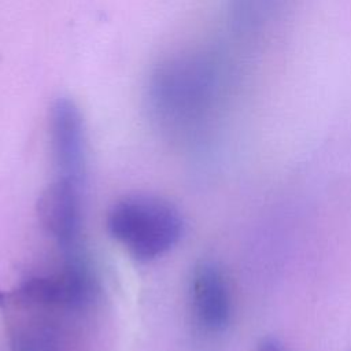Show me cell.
Returning a JSON list of instances; mask_svg holds the SVG:
<instances>
[{
	"mask_svg": "<svg viewBox=\"0 0 351 351\" xmlns=\"http://www.w3.org/2000/svg\"><path fill=\"white\" fill-rule=\"evenodd\" d=\"M233 64L215 48H192L162 58L149 71L145 104L155 125L170 136L202 126L233 85Z\"/></svg>",
	"mask_w": 351,
	"mask_h": 351,
	"instance_id": "1",
	"label": "cell"
},
{
	"mask_svg": "<svg viewBox=\"0 0 351 351\" xmlns=\"http://www.w3.org/2000/svg\"><path fill=\"white\" fill-rule=\"evenodd\" d=\"M182 218L167 200L152 195H128L107 214V230L130 256L152 261L170 251L182 236Z\"/></svg>",
	"mask_w": 351,
	"mask_h": 351,
	"instance_id": "2",
	"label": "cell"
},
{
	"mask_svg": "<svg viewBox=\"0 0 351 351\" xmlns=\"http://www.w3.org/2000/svg\"><path fill=\"white\" fill-rule=\"evenodd\" d=\"M49 147L55 177L84 181L86 167L85 128L80 108L70 99H58L49 112Z\"/></svg>",
	"mask_w": 351,
	"mask_h": 351,
	"instance_id": "3",
	"label": "cell"
},
{
	"mask_svg": "<svg viewBox=\"0 0 351 351\" xmlns=\"http://www.w3.org/2000/svg\"><path fill=\"white\" fill-rule=\"evenodd\" d=\"M189 300L196 324L207 333L223 332L232 318V293L223 270L211 261L197 263L189 281Z\"/></svg>",
	"mask_w": 351,
	"mask_h": 351,
	"instance_id": "4",
	"label": "cell"
},
{
	"mask_svg": "<svg viewBox=\"0 0 351 351\" xmlns=\"http://www.w3.org/2000/svg\"><path fill=\"white\" fill-rule=\"evenodd\" d=\"M82 182L55 177L41 203L43 221L64 255L81 252Z\"/></svg>",
	"mask_w": 351,
	"mask_h": 351,
	"instance_id": "5",
	"label": "cell"
},
{
	"mask_svg": "<svg viewBox=\"0 0 351 351\" xmlns=\"http://www.w3.org/2000/svg\"><path fill=\"white\" fill-rule=\"evenodd\" d=\"M287 0H230L233 27L243 34L261 32L284 10Z\"/></svg>",
	"mask_w": 351,
	"mask_h": 351,
	"instance_id": "6",
	"label": "cell"
},
{
	"mask_svg": "<svg viewBox=\"0 0 351 351\" xmlns=\"http://www.w3.org/2000/svg\"><path fill=\"white\" fill-rule=\"evenodd\" d=\"M256 351H287L284 344L276 337H265L259 341Z\"/></svg>",
	"mask_w": 351,
	"mask_h": 351,
	"instance_id": "7",
	"label": "cell"
}]
</instances>
